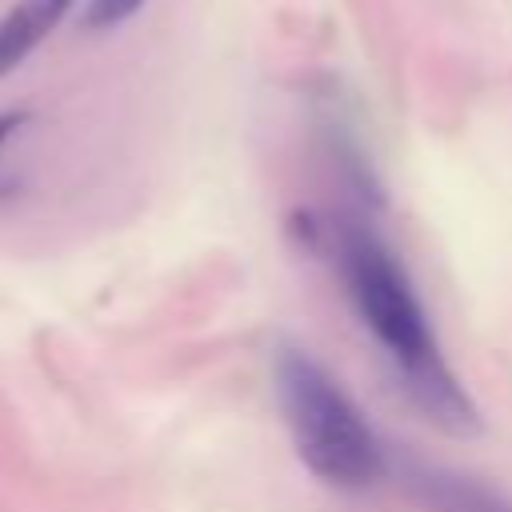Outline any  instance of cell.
I'll return each instance as SVG.
<instances>
[{
	"mask_svg": "<svg viewBox=\"0 0 512 512\" xmlns=\"http://www.w3.org/2000/svg\"><path fill=\"white\" fill-rule=\"evenodd\" d=\"M20 124H24V112H0V144H4Z\"/></svg>",
	"mask_w": 512,
	"mask_h": 512,
	"instance_id": "8992f818",
	"label": "cell"
},
{
	"mask_svg": "<svg viewBox=\"0 0 512 512\" xmlns=\"http://www.w3.org/2000/svg\"><path fill=\"white\" fill-rule=\"evenodd\" d=\"M72 0H20L0 20V76L32 56V48L68 16Z\"/></svg>",
	"mask_w": 512,
	"mask_h": 512,
	"instance_id": "277c9868",
	"label": "cell"
},
{
	"mask_svg": "<svg viewBox=\"0 0 512 512\" xmlns=\"http://www.w3.org/2000/svg\"><path fill=\"white\" fill-rule=\"evenodd\" d=\"M324 248L336 260V272L356 316L392 360L396 380L404 396L420 408V416L448 436H476L480 408L448 368L404 264L372 228V220L360 212H344L320 224V252Z\"/></svg>",
	"mask_w": 512,
	"mask_h": 512,
	"instance_id": "6da1fadb",
	"label": "cell"
},
{
	"mask_svg": "<svg viewBox=\"0 0 512 512\" xmlns=\"http://www.w3.org/2000/svg\"><path fill=\"white\" fill-rule=\"evenodd\" d=\"M276 400L300 464L328 488L364 492L388 472L384 444L336 376L304 348L276 352Z\"/></svg>",
	"mask_w": 512,
	"mask_h": 512,
	"instance_id": "7a4b0ae2",
	"label": "cell"
},
{
	"mask_svg": "<svg viewBox=\"0 0 512 512\" xmlns=\"http://www.w3.org/2000/svg\"><path fill=\"white\" fill-rule=\"evenodd\" d=\"M144 0H88L84 8V28L88 32H104V28H116L124 24Z\"/></svg>",
	"mask_w": 512,
	"mask_h": 512,
	"instance_id": "5b68a950",
	"label": "cell"
},
{
	"mask_svg": "<svg viewBox=\"0 0 512 512\" xmlns=\"http://www.w3.org/2000/svg\"><path fill=\"white\" fill-rule=\"evenodd\" d=\"M404 484L428 512H512L504 492L436 464H404Z\"/></svg>",
	"mask_w": 512,
	"mask_h": 512,
	"instance_id": "3957f363",
	"label": "cell"
}]
</instances>
